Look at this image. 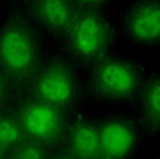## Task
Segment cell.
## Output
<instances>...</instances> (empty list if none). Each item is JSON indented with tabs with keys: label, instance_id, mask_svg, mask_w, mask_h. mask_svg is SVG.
Segmentation results:
<instances>
[{
	"label": "cell",
	"instance_id": "52a82bcc",
	"mask_svg": "<svg viewBox=\"0 0 160 159\" xmlns=\"http://www.w3.org/2000/svg\"><path fill=\"white\" fill-rule=\"evenodd\" d=\"M100 159H130L138 146V129L133 119L115 115L99 122Z\"/></svg>",
	"mask_w": 160,
	"mask_h": 159
},
{
	"label": "cell",
	"instance_id": "8992f818",
	"mask_svg": "<svg viewBox=\"0 0 160 159\" xmlns=\"http://www.w3.org/2000/svg\"><path fill=\"white\" fill-rule=\"evenodd\" d=\"M118 33L138 48H155L160 40L159 0H130L119 18Z\"/></svg>",
	"mask_w": 160,
	"mask_h": 159
},
{
	"label": "cell",
	"instance_id": "3957f363",
	"mask_svg": "<svg viewBox=\"0 0 160 159\" xmlns=\"http://www.w3.org/2000/svg\"><path fill=\"white\" fill-rule=\"evenodd\" d=\"M86 91L97 103L118 104L133 100L147 78L138 62L123 56H105L86 67Z\"/></svg>",
	"mask_w": 160,
	"mask_h": 159
},
{
	"label": "cell",
	"instance_id": "7a4b0ae2",
	"mask_svg": "<svg viewBox=\"0 0 160 159\" xmlns=\"http://www.w3.org/2000/svg\"><path fill=\"white\" fill-rule=\"evenodd\" d=\"M62 38L67 59L89 67L111 54L118 30L104 10H79Z\"/></svg>",
	"mask_w": 160,
	"mask_h": 159
},
{
	"label": "cell",
	"instance_id": "4fadbf2b",
	"mask_svg": "<svg viewBox=\"0 0 160 159\" xmlns=\"http://www.w3.org/2000/svg\"><path fill=\"white\" fill-rule=\"evenodd\" d=\"M79 10H104L114 0H72Z\"/></svg>",
	"mask_w": 160,
	"mask_h": 159
},
{
	"label": "cell",
	"instance_id": "5bb4252c",
	"mask_svg": "<svg viewBox=\"0 0 160 159\" xmlns=\"http://www.w3.org/2000/svg\"><path fill=\"white\" fill-rule=\"evenodd\" d=\"M10 93H11V86L4 75L0 73V107L4 106V103L8 100Z\"/></svg>",
	"mask_w": 160,
	"mask_h": 159
},
{
	"label": "cell",
	"instance_id": "ac0fdd59",
	"mask_svg": "<svg viewBox=\"0 0 160 159\" xmlns=\"http://www.w3.org/2000/svg\"><path fill=\"white\" fill-rule=\"evenodd\" d=\"M152 159H159V155H158V156H155V158H152Z\"/></svg>",
	"mask_w": 160,
	"mask_h": 159
},
{
	"label": "cell",
	"instance_id": "9a60e30c",
	"mask_svg": "<svg viewBox=\"0 0 160 159\" xmlns=\"http://www.w3.org/2000/svg\"><path fill=\"white\" fill-rule=\"evenodd\" d=\"M28 0H0L2 4H4L7 7H14V8H18V7H23L26 4Z\"/></svg>",
	"mask_w": 160,
	"mask_h": 159
},
{
	"label": "cell",
	"instance_id": "277c9868",
	"mask_svg": "<svg viewBox=\"0 0 160 159\" xmlns=\"http://www.w3.org/2000/svg\"><path fill=\"white\" fill-rule=\"evenodd\" d=\"M28 88L29 96L66 113L78 103L81 96V80L77 64L66 56L48 58L40 62Z\"/></svg>",
	"mask_w": 160,
	"mask_h": 159
},
{
	"label": "cell",
	"instance_id": "ba28073f",
	"mask_svg": "<svg viewBox=\"0 0 160 159\" xmlns=\"http://www.w3.org/2000/svg\"><path fill=\"white\" fill-rule=\"evenodd\" d=\"M26 18L53 37H63L79 8L72 0H28Z\"/></svg>",
	"mask_w": 160,
	"mask_h": 159
},
{
	"label": "cell",
	"instance_id": "9c48e42d",
	"mask_svg": "<svg viewBox=\"0 0 160 159\" xmlns=\"http://www.w3.org/2000/svg\"><path fill=\"white\" fill-rule=\"evenodd\" d=\"M66 152L74 159H100L99 122L78 117L68 122L63 136Z\"/></svg>",
	"mask_w": 160,
	"mask_h": 159
},
{
	"label": "cell",
	"instance_id": "6da1fadb",
	"mask_svg": "<svg viewBox=\"0 0 160 159\" xmlns=\"http://www.w3.org/2000/svg\"><path fill=\"white\" fill-rule=\"evenodd\" d=\"M40 64V41L36 26L22 14L0 23V73L11 89L29 85Z\"/></svg>",
	"mask_w": 160,
	"mask_h": 159
},
{
	"label": "cell",
	"instance_id": "8fae6325",
	"mask_svg": "<svg viewBox=\"0 0 160 159\" xmlns=\"http://www.w3.org/2000/svg\"><path fill=\"white\" fill-rule=\"evenodd\" d=\"M25 139L17 113L4 106L0 107V152L3 155L10 154Z\"/></svg>",
	"mask_w": 160,
	"mask_h": 159
},
{
	"label": "cell",
	"instance_id": "7c38bea8",
	"mask_svg": "<svg viewBox=\"0 0 160 159\" xmlns=\"http://www.w3.org/2000/svg\"><path fill=\"white\" fill-rule=\"evenodd\" d=\"M8 155V159H48V148L41 144L25 139Z\"/></svg>",
	"mask_w": 160,
	"mask_h": 159
},
{
	"label": "cell",
	"instance_id": "5b68a950",
	"mask_svg": "<svg viewBox=\"0 0 160 159\" xmlns=\"http://www.w3.org/2000/svg\"><path fill=\"white\" fill-rule=\"evenodd\" d=\"M15 113L25 137L44 147H52L63 140L66 132V113L32 96L19 102Z\"/></svg>",
	"mask_w": 160,
	"mask_h": 159
},
{
	"label": "cell",
	"instance_id": "30bf717a",
	"mask_svg": "<svg viewBox=\"0 0 160 159\" xmlns=\"http://www.w3.org/2000/svg\"><path fill=\"white\" fill-rule=\"evenodd\" d=\"M140 117L144 128L156 135L160 128V78L159 74L147 75L140 91Z\"/></svg>",
	"mask_w": 160,
	"mask_h": 159
},
{
	"label": "cell",
	"instance_id": "2e32d148",
	"mask_svg": "<svg viewBox=\"0 0 160 159\" xmlns=\"http://www.w3.org/2000/svg\"><path fill=\"white\" fill-rule=\"evenodd\" d=\"M48 159H74V158L70 156L66 151H58V152H55L53 155L48 156Z\"/></svg>",
	"mask_w": 160,
	"mask_h": 159
},
{
	"label": "cell",
	"instance_id": "e0dca14e",
	"mask_svg": "<svg viewBox=\"0 0 160 159\" xmlns=\"http://www.w3.org/2000/svg\"><path fill=\"white\" fill-rule=\"evenodd\" d=\"M3 156H4V155H3L2 152H0V159H3Z\"/></svg>",
	"mask_w": 160,
	"mask_h": 159
}]
</instances>
